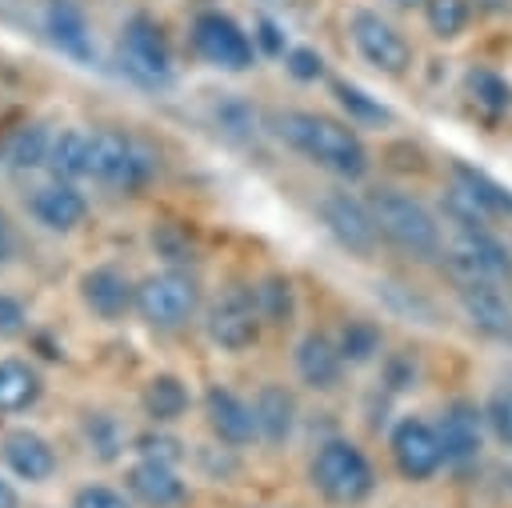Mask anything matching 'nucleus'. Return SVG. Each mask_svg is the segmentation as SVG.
<instances>
[{"label": "nucleus", "instance_id": "18", "mask_svg": "<svg viewBox=\"0 0 512 508\" xmlns=\"http://www.w3.org/2000/svg\"><path fill=\"white\" fill-rule=\"evenodd\" d=\"M44 32H48V40L64 56H72L80 64H92L96 60V44H92L88 20H84V12L72 0H48V8H44Z\"/></svg>", "mask_w": 512, "mask_h": 508}, {"label": "nucleus", "instance_id": "41", "mask_svg": "<svg viewBox=\"0 0 512 508\" xmlns=\"http://www.w3.org/2000/svg\"><path fill=\"white\" fill-rule=\"evenodd\" d=\"M12 260V228H8V220H4V212H0V268Z\"/></svg>", "mask_w": 512, "mask_h": 508}, {"label": "nucleus", "instance_id": "9", "mask_svg": "<svg viewBox=\"0 0 512 508\" xmlns=\"http://www.w3.org/2000/svg\"><path fill=\"white\" fill-rule=\"evenodd\" d=\"M352 44H356V52H360L376 72H384V76H404L408 64H412L408 40H404L400 28L388 24L380 12H368V8L352 12Z\"/></svg>", "mask_w": 512, "mask_h": 508}, {"label": "nucleus", "instance_id": "19", "mask_svg": "<svg viewBox=\"0 0 512 508\" xmlns=\"http://www.w3.org/2000/svg\"><path fill=\"white\" fill-rule=\"evenodd\" d=\"M296 372L308 388L316 392H328L340 384V372H344V356H340V344L324 332H308L300 344H296Z\"/></svg>", "mask_w": 512, "mask_h": 508}, {"label": "nucleus", "instance_id": "20", "mask_svg": "<svg viewBox=\"0 0 512 508\" xmlns=\"http://www.w3.org/2000/svg\"><path fill=\"white\" fill-rule=\"evenodd\" d=\"M124 480H128V492L148 508H176L188 500V488L176 476V468L156 464V460H136Z\"/></svg>", "mask_w": 512, "mask_h": 508}, {"label": "nucleus", "instance_id": "21", "mask_svg": "<svg viewBox=\"0 0 512 508\" xmlns=\"http://www.w3.org/2000/svg\"><path fill=\"white\" fill-rule=\"evenodd\" d=\"M460 304H464L476 332H484L492 340H512V308L492 284H464Z\"/></svg>", "mask_w": 512, "mask_h": 508}, {"label": "nucleus", "instance_id": "2", "mask_svg": "<svg viewBox=\"0 0 512 508\" xmlns=\"http://www.w3.org/2000/svg\"><path fill=\"white\" fill-rule=\"evenodd\" d=\"M368 208H372L380 236L388 244H396L400 252H408L416 260H428L440 252V224L416 196L396 192V188H376L368 196Z\"/></svg>", "mask_w": 512, "mask_h": 508}, {"label": "nucleus", "instance_id": "17", "mask_svg": "<svg viewBox=\"0 0 512 508\" xmlns=\"http://www.w3.org/2000/svg\"><path fill=\"white\" fill-rule=\"evenodd\" d=\"M0 456H4V464H8L20 480H28V484H44V480H52V472H56V448H52L40 432H32V428H12V432H4Z\"/></svg>", "mask_w": 512, "mask_h": 508}, {"label": "nucleus", "instance_id": "25", "mask_svg": "<svg viewBox=\"0 0 512 508\" xmlns=\"http://www.w3.org/2000/svg\"><path fill=\"white\" fill-rule=\"evenodd\" d=\"M48 172H52V180H68V184L88 176V132H80V128L56 132L52 152H48Z\"/></svg>", "mask_w": 512, "mask_h": 508}, {"label": "nucleus", "instance_id": "14", "mask_svg": "<svg viewBox=\"0 0 512 508\" xmlns=\"http://www.w3.org/2000/svg\"><path fill=\"white\" fill-rule=\"evenodd\" d=\"M436 432L444 444V464L468 468V464H476L480 444H484V412L472 400H452L444 408V420Z\"/></svg>", "mask_w": 512, "mask_h": 508}, {"label": "nucleus", "instance_id": "6", "mask_svg": "<svg viewBox=\"0 0 512 508\" xmlns=\"http://www.w3.org/2000/svg\"><path fill=\"white\" fill-rule=\"evenodd\" d=\"M120 64L124 72L136 80V84H148V88H164L172 80V48H168V36L164 28L136 12L128 24H124V36H120Z\"/></svg>", "mask_w": 512, "mask_h": 508}, {"label": "nucleus", "instance_id": "7", "mask_svg": "<svg viewBox=\"0 0 512 508\" xmlns=\"http://www.w3.org/2000/svg\"><path fill=\"white\" fill-rule=\"evenodd\" d=\"M192 48L204 64L224 72H248L256 60V40L228 12H200L192 20Z\"/></svg>", "mask_w": 512, "mask_h": 508}, {"label": "nucleus", "instance_id": "22", "mask_svg": "<svg viewBox=\"0 0 512 508\" xmlns=\"http://www.w3.org/2000/svg\"><path fill=\"white\" fill-rule=\"evenodd\" d=\"M252 416H256V436H264L268 444H284L296 428V400L284 384H264L252 400Z\"/></svg>", "mask_w": 512, "mask_h": 508}, {"label": "nucleus", "instance_id": "39", "mask_svg": "<svg viewBox=\"0 0 512 508\" xmlns=\"http://www.w3.org/2000/svg\"><path fill=\"white\" fill-rule=\"evenodd\" d=\"M24 324H28V312H24V304H20L16 296L0 292V340H8V336H20V332H24Z\"/></svg>", "mask_w": 512, "mask_h": 508}, {"label": "nucleus", "instance_id": "13", "mask_svg": "<svg viewBox=\"0 0 512 508\" xmlns=\"http://www.w3.org/2000/svg\"><path fill=\"white\" fill-rule=\"evenodd\" d=\"M320 216H324L328 232H332L348 252H356V256H368V252L376 248V240H380V228H376V220H372V208H368L364 200L348 196V192L324 196Z\"/></svg>", "mask_w": 512, "mask_h": 508}, {"label": "nucleus", "instance_id": "12", "mask_svg": "<svg viewBox=\"0 0 512 508\" xmlns=\"http://www.w3.org/2000/svg\"><path fill=\"white\" fill-rule=\"evenodd\" d=\"M80 300L92 316L116 324L136 308V284L128 280V272L120 264H92L80 276Z\"/></svg>", "mask_w": 512, "mask_h": 508}, {"label": "nucleus", "instance_id": "42", "mask_svg": "<svg viewBox=\"0 0 512 508\" xmlns=\"http://www.w3.org/2000/svg\"><path fill=\"white\" fill-rule=\"evenodd\" d=\"M0 508H20V496L4 476H0Z\"/></svg>", "mask_w": 512, "mask_h": 508}, {"label": "nucleus", "instance_id": "38", "mask_svg": "<svg viewBox=\"0 0 512 508\" xmlns=\"http://www.w3.org/2000/svg\"><path fill=\"white\" fill-rule=\"evenodd\" d=\"M72 508H132V504L116 488H108V484H84L72 496Z\"/></svg>", "mask_w": 512, "mask_h": 508}, {"label": "nucleus", "instance_id": "28", "mask_svg": "<svg viewBox=\"0 0 512 508\" xmlns=\"http://www.w3.org/2000/svg\"><path fill=\"white\" fill-rule=\"evenodd\" d=\"M252 292H256V308H260V320L264 324H288L292 320L296 296H292L288 276H264Z\"/></svg>", "mask_w": 512, "mask_h": 508}, {"label": "nucleus", "instance_id": "29", "mask_svg": "<svg viewBox=\"0 0 512 508\" xmlns=\"http://www.w3.org/2000/svg\"><path fill=\"white\" fill-rule=\"evenodd\" d=\"M468 92H472V104H476L488 120H496V116L508 112V104H512L508 84H504L492 68H472V72H468Z\"/></svg>", "mask_w": 512, "mask_h": 508}, {"label": "nucleus", "instance_id": "11", "mask_svg": "<svg viewBox=\"0 0 512 508\" xmlns=\"http://www.w3.org/2000/svg\"><path fill=\"white\" fill-rule=\"evenodd\" d=\"M392 460H396V472L404 480H428L440 472L444 464V444H440V432L428 424V420H416V416H404L396 428H392Z\"/></svg>", "mask_w": 512, "mask_h": 508}, {"label": "nucleus", "instance_id": "37", "mask_svg": "<svg viewBox=\"0 0 512 508\" xmlns=\"http://www.w3.org/2000/svg\"><path fill=\"white\" fill-rule=\"evenodd\" d=\"M284 68L296 76V80H320L324 76V60H320V52H312V48H288L284 52Z\"/></svg>", "mask_w": 512, "mask_h": 508}, {"label": "nucleus", "instance_id": "5", "mask_svg": "<svg viewBox=\"0 0 512 508\" xmlns=\"http://www.w3.org/2000/svg\"><path fill=\"white\" fill-rule=\"evenodd\" d=\"M196 308H200V284L184 268H160L136 284V312L152 328H164V332L180 328L192 320Z\"/></svg>", "mask_w": 512, "mask_h": 508}, {"label": "nucleus", "instance_id": "34", "mask_svg": "<svg viewBox=\"0 0 512 508\" xmlns=\"http://www.w3.org/2000/svg\"><path fill=\"white\" fill-rule=\"evenodd\" d=\"M136 452H140V460H156V464H168V468H176L184 460L180 440L168 436V432H144V436H136Z\"/></svg>", "mask_w": 512, "mask_h": 508}, {"label": "nucleus", "instance_id": "30", "mask_svg": "<svg viewBox=\"0 0 512 508\" xmlns=\"http://www.w3.org/2000/svg\"><path fill=\"white\" fill-rule=\"evenodd\" d=\"M80 432H84L88 448H92L100 460H116L120 448H124V428H120L116 416H108V412H88L84 424H80Z\"/></svg>", "mask_w": 512, "mask_h": 508}, {"label": "nucleus", "instance_id": "26", "mask_svg": "<svg viewBox=\"0 0 512 508\" xmlns=\"http://www.w3.org/2000/svg\"><path fill=\"white\" fill-rule=\"evenodd\" d=\"M48 152H52V132L44 124H24L8 136V164L16 172L48 168Z\"/></svg>", "mask_w": 512, "mask_h": 508}, {"label": "nucleus", "instance_id": "27", "mask_svg": "<svg viewBox=\"0 0 512 508\" xmlns=\"http://www.w3.org/2000/svg\"><path fill=\"white\" fill-rule=\"evenodd\" d=\"M452 176H456V188H464L488 216H492V212H512V192H508L504 184H496L492 176H484V172H476V168H468V164H456Z\"/></svg>", "mask_w": 512, "mask_h": 508}, {"label": "nucleus", "instance_id": "4", "mask_svg": "<svg viewBox=\"0 0 512 508\" xmlns=\"http://www.w3.org/2000/svg\"><path fill=\"white\" fill-rule=\"evenodd\" d=\"M308 476H312V488L328 504H340V508H352V504L368 500L372 488H376L372 464L352 440H324L316 448L312 464H308Z\"/></svg>", "mask_w": 512, "mask_h": 508}, {"label": "nucleus", "instance_id": "35", "mask_svg": "<svg viewBox=\"0 0 512 508\" xmlns=\"http://www.w3.org/2000/svg\"><path fill=\"white\" fill-rule=\"evenodd\" d=\"M152 244L172 260V268H180L184 260H192V244H188V236H184L176 224H160V228L152 232Z\"/></svg>", "mask_w": 512, "mask_h": 508}, {"label": "nucleus", "instance_id": "32", "mask_svg": "<svg viewBox=\"0 0 512 508\" xmlns=\"http://www.w3.org/2000/svg\"><path fill=\"white\" fill-rule=\"evenodd\" d=\"M336 344H340L344 364H368L380 352V328L372 320H352V324H344Z\"/></svg>", "mask_w": 512, "mask_h": 508}, {"label": "nucleus", "instance_id": "31", "mask_svg": "<svg viewBox=\"0 0 512 508\" xmlns=\"http://www.w3.org/2000/svg\"><path fill=\"white\" fill-rule=\"evenodd\" d=\"M332 92H336L340 108L348 112V120H356V124H388V120H392V112H388L380 100H372L364 88H356V84H348V80H336Z\"/></svg>", "mask_w": 512, "mask_h": 508}, {"label": "nucleus", "instance_id": "33", "mask_svg": "<svg viewBox=\"0 0 512 508\" xmlns=\"http://www.w3.org/2000/svg\"><path fill=\"white\" fill-rule=\"evenodd\" d=\"M424 20H428L432 36L456 40L468 24V0H424Z\"/></svg>", "mask_w": 512, "mask_h": 508}, {"label": "nucleus", "instance_id": "1", "mask_svg": "<svg viewBox=\"0 0 512 508\" xmlns=\"http://www.w3.org/2000/svg\"><path fill=\"white\" fill-rule=\"evenodd\" d=\"M276 132L288 148H296L340 180H360L368 172V148L344 120H332L324 112H284L276 120Z\"/></svg>", "mask_w": 512, "mask_h": 508}, {"label": "nucleus", "instance_id": "16", "mask_svg": "<svg viewBox=\"0 0 512 508\" xmlns=\"http://www.w3.org/2000/svg\"><path fill=\"white\" fill-rule=\"evenodd\" d=\"M28 208L36 216V224H44L48 232H60V236L64 232H76L88 220V200L68 180H48L44 188H36L32 200H28Z\"/></svg>", "mask_w": 512, "mask_h": 508}, {"label": "nucleus", "instance_id": "8", "mask_svg": "<svg viewBox=\"0 0 512 508\" xmlns=\"http://www.w3.org/2000/svg\"><path fill=\"white\" fill-rule=\"evenodd\" d=\"M260 308H256V292L252 288H228L212 308H208V340L224 352H244L248 344H256L260 336Z\"/></svg>", "mask_w": 512, "mask_h": 508}, {"label": "nucleus", "instance_id": "3", "mask_svg": "<svg viewBox=\"0 0 512 508\" xmlns=\"http://www.w3.org/2000/svg\"><path fill=\"white\" fill-rule=\"evenodd\" d=\"M156 172V156L148 144L120 128H96L88 132V176L120 188V192H140Z\"/></svg>", "mask_w": 512, "mask_h": 508}, {"label": "nucleus", "instance_id": "40", "mask_svg": "<svg viewBox=\"0 0 512 508\" xmlns=\"http://www.w3.org/2000/svg\"><path fill=\"white\" fill-rule=\"evenodd\" d=\"M252 40H256V44H260V52H268V56H280V52H284V32H280V24H276V20H268V16H260V20H256Z\"/></svg>", "mask_w": 512, "mask_h": 508}, {"label": "nucleus", "instance_id": "10", "mask_svg": "<svg viewBox=\"0 0 512 508\" xmlns=\"http://www.w3.org/2000/svg\"><path fill=\"white\" fill-rule=\"evenodd\" d=\"M448 268L460 276V284H496L512 272V260L504 244L488 228H480V232H456V240L448 244Z\"/></svg>", "mask_w": 512, "mask_h": 508}, {"label": "nucleus", "instance_id": "23", "mask_svg": "<svg viewBox=\"0 0 512 508\" xmlns=\"http://www.w3.org/2000/svg\"><path fill=\"white\" fill-rule=\"evenodd\" d=\"M44 392V380L36 372V364L20 360V356H4L0 360V412H28Z\"/></svg>", "mask_w": 512, "mask_h": 508}, {"label": "nucleus", "instance_id": "43", "mask_svg": "<svg viewBox=\"0 0 512 508\" xmlns=\"http://www.w3.org/2000/svg\"><path fill=\"white\" fill-rule=\"evenodd\" d=\"M392 4H400V8H412V4H420V0H392Z\"/></svg>", "mask_w": 512, "mask_h": 508}, {"label": "nucleus", "instance_id": "36", "mask_svg": "<svg viewBox=\"0 0 512 508\" xmlns=\"http://www.w3.org/2000/svg\"><path fill=\"white\" fill-rule=\"evenodd\" d=\"M484 420L492 424V432H496L504 444H512V388H504V392H496V396L488 400Z\"/></svg>", "mask_w": 512, "mask_h": 508}, {"label": "nucleus", "instance_id": "15", "mask_svg": "<svg viewBox=\"0 0 512 508\" xmlns=\"http://www.w3.org/2000/svg\"><path fill=\"white\" fill-rule=\"evenodd\" d=\"M204 416H208V428L220 444L228 448H244L256 440V416H252V404H244L232 388L224 384H212L204 392Z\"/></svg>", "mask_w": 512, "mask_h": 508}, {"label": "nucleus", "instance_id": "24", "mask_svg": "<svg viewBox=\"0 0 512 508\" xmlns=\"http://www.w3.org/2000/svg\"><path fill=\"white\" fill-rule=\"evenodd\" d=\"M140 408H144V416H148L152 424H172V420H180V416L188 412V388H184V380L172 376V372H156V376L144 384V392H140Z\"/></svg>", "mask_w": 512, "mask_h": 508}]
</instances>
